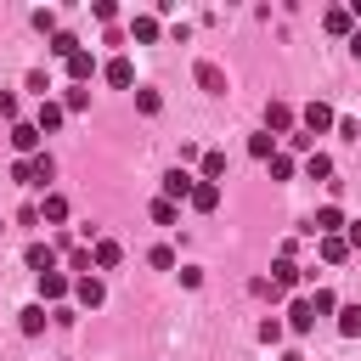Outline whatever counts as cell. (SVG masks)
<instances>
[{
	"label": "cell",
	"mask_w": 361,
	"mask_h": 361,
	"mask_svg": "<svg viewBox=\"0 0 361 361\" xmlns=\"http://www.w3.org/2000/svg\"><path fill=\"white\" fill-rule=\"evenodd\" d=\"M192 186H197V175H192V169H180V164L164 175V197H169V203H186V197H192Z\"/></svg>",
	"instance_id": "obj_1"
},
{
	"label": "cell",
	"mask_w": 361,
	"mask_h": 361,
	"mask_svg": "<svg viewBox=\"0 0 361 361\" xmlns=\"http://www.w3.org/2000/svg\"><path fill=\"white\" fill-rule=\"evenodd\" d=\"M265 130L271 135H293V107L288 102H265Z\"/></svg>",
	"instance_id": "obj_2"
},
{
	"label": "cell",
	"mask_w": 361,
	"mask_h": 361,
	"mask_svg": "<svg viewBox=\"0 0 361 361\" xmlns=\"http://www.w3.org/2000/svg\"><path fill=\"white\" fill-rule=\"evenodd\" d=\"M299 118H305V130H310V135H322V130H333V124H338V113H333L327 102H310Z\"/></svg>",
	"instance_id": "obj_3"
},
{
	"label": "cell",
	"mask_w": 361,
	"mask_h": 361,
	"mask_svg": "<svg viewBox=\"0 0 361 361\" xmlns=\"http://www.w3.org/2000/svg\"><path fill=\"white\" fill-rule=\"evenodd\" d=\"M73 293V282H68V271H45L39 276V299H51V305H62Z\"/></svg>",
	"instance_id": "obj_4"
},
{
	"label": "cell",
	"mask_w": 361,
	"mask_h": 361,
	"mask_svg": "<svg viewBox=\"0 0 361 361\" xmlns=\"http://www.w3.org/2000/svg\"><path fill=\"white\" fill-rule=\"evenodd\" d=\"M73 299H79L85 310H96V305L107 299V288H102V276H73Z\"/></svg>",
	"instance_id": "obj_5"
},
{
	"label": "cell",
	"mask_w": 361,
	"mask_h": 361,
	"mask_svg": "<svg viewBox=\"0 0 361 361\" xmlns=\"http://www.w3.org/2000/svg\"><path fill=\"white\" fill-rule=\"evenodd\" d=\"M39 141H45V135H39V130H34V124H11V147H17V152H23V158H34V152H45V147H39Z\"/></svg>",
	"instance_id": "obj_6"
},
{
	"label": "cell",
	"mask_w": 361,
	"mask_h": 361,
	"mask_svg": "<svg viewBox=\"0 0 361 361\" xmlns=\"http://www.w3.org/2000/svg\"><path fill=\"white\" fill-rule=\"evenodd\" d=\"M186 203H192V209H197V214H214V209H220V186H214V180H197V186H192V197H186Z\"/></svg>",
	"instance_id": "obj_7"
},
{
	"label": "cell",
	"mask_w": 361,
	"mask_h": 361,
	"mask_svg": "<svg viewBox=\"0 0 361 361\" xmlns=\"http://www.w3.org/2000/svg\"><path fill=\"white\" fill-rule=\"evenodd\" d=\"M192 79H197L209 96H226V73H220L214 62H197V68H192Z\"/></svg>",
	"instance_id": "obj_8"
},
{
	"label": "cell",
	"mask_w": 361,
	"mask_h": 361,
	"mask_svg": "<svg viewBox=\"0 0 361 361\" xmlns=\"http://www.w3.org/2000/svg\"><path fill=\"white\" fill-rule=\"evenodd\" d=\"M28 265H34V276H45V271H56V248L51 243H28V254H23Z\"/></svg>",
	"instance_id": "obj_9"
},
{
	"label": "cell",
	"mask_w": 361,
	"mask_h": 361,
	"mask_svg": "<svg viewBox=\"0 0 361 361\" xmlns=\"http://www.w3.org/2000/svg\"><path fill=\"white\" fill-rule=\"evenodd\" d=\"M90 73H96V56H90V51H85V45H79V51H73V56H68V79H73V85H85V79H90Z\"/></svg>",
	"instance_id": "obj_10"
},
{
	"label": "cell",
	"mask_w": 361,
	"mask_h": 361,
	"mask_svg": "<svg viewBox=\"0 0 361 361\" xmlns=\"http://www.w3.org/2000/svg\"><path fill=\"white\" fill-rule=\"evenodd\" d=\"M102 79H107V85H118V90H130V85H135V68H130L124 56H113V62L102 68Z\"/></svg>",
	"instance_id": "obj_11"
},
{
	"label": "cell",
	"mask_w": 361,
	"mask_h": 361,
	"mask_svg": "<svg viewBox=\"0 0 361 361\" xmlns=\"http://www.w3.org/2000/svg\"><path fill=\"white\" fill-rule=\"evenodd\" d=\"M316 248H322V259H327V265H344V259H350V243H344V231H333V237H322Z\"/></svg>",
	"instance_id": "obj_12"
},
{
	"label": "cell",
	"mask_w": 361,
	"mask_h": 361,
	"mask_svg": "<svg viewBox=\"0 0 361 361\" xmlns=\"http://www.w3.org/2000/svg\"><path fill=\"white\" fill-rule=\"evenodd\" d=\"M118 259H124V248H118L113 237H102V243H96V254H90V265H96V271H113Z\"/></svg>",
	"instance_id": "obj_13"
},
{
	"label": "cell",
	"mask_w": 361,
	"mask_h": 361,
	"mask_svg": "<svg viewBox=\"0 0 361 361\" xmlns=\"http://www.w3.org/2000/svg\"><path fill=\"white\" fill-rule=\"evenodd\" d=\"M288 327H293V333H310V327H316V310H310V299H293V305H288Z\"/></svg>",
	"instance_id": "obj_14"
},
{
	"label": "cell",
	"mask_w": 361,
	"mask_h": 361,
	"mask_svg": "<svg viewBox=\"0 0 361 361\" xmlns=\"http://www.w3.org/2000/svg\"><path fill=\"white\" fill-rule=\"evenodd\" d=\"M17 327H23V338H39V333H45V305H28V310H17Z\"/></svg>",
	"instance_id": "obj_15"
},
{
	"label": "cell",
	"mask_w": 361,
	"mask_h": 361,
	"mask_svg": "<svg viewBox=\"0 0 361 361\" xmlns=\"http://www.w3.org/2000/svg\"><path fill=\"white\" fill-rule=\"evenodd\" d=\"M62 118H68V113H62V102H39V118H34V130H39V135H45V130H62Z\"/></svg>",
	"instance_id": "obj_16"
},
{
	"label": "cell",
	"mask_w": 361,
	"mask_h": 361,
	"mask_svg": "<svg viewBox=\"0 0 361 361\" xmlns=\"http://www.w3.org/2000/svg\"><path fill=\"white\" fill-rule=\"evenodd\" d=\"M350 23H355V17H350V11H344V6H333V11H327V17H322V28H327V34H344V39H350V34H355V28H350Z\"/></svg>",
	"instance_id": "obj_17"
},
{
	"label": "cell",
	"mask_w": 361,
	"mask_h": 361,
	"mask_svg": "<svg viewBox=\"0 0 361 361\" xmlns=\"http://www.w3.org/2000/svg\"><path fill=\"white\" fill-rule=\"evenodd\" d=\"M197 164H203V175H197V180H214V186H220V175H226V152H203Z\"/></svg>",
	"instance_id": "obj_18"
},
{
	"label": "cell",
	"mask_w": 361,
	"mask_h": 361,
	"mask_svg": "<svg viewBox=\"0 0 361 361\" xmlns=\"http://www.w3.org/2000/svg\"><path fill=\"white\" fill-rule=\"evenodd\" d=\"M39 220H51V226H62V220H68V197H56V192H51V197L39 203Z\"/></svg>",
	"instance_id": "obj_19"
},
{
	"label": "cell",
	"mask_w": 361,
	"mask_h": 361,
	"mask_svg": "<svg viewBox=\"0 0 361 361\" xmlns=\"http://www.w3.org/2000/svg\"><path fill=\"white\" fill-rule=\"evenodd\" d=\"M299 276H305V271H299L293 259H276V265H271V282H276V288H293Z\"/></svg>",
	"instance_id": "obj_20"
},
{
	"label": "cell",
	"mask_w": 361,
	"mask_h": 361,
	"mask_svg": "<svg viewBox=\"0 0 361 361\" xmlns=\"http://www.w3.org/2000/svg\"><path fill=\"white\" fill-rule=\"evenodd\" d=\"M338 333L344 338H361V305H344L338 310Z\"/></svg>",
	"instance_id": "obj_21"
},
{
	"label": "cell",
	"mask_w": 361,
	"mask_h": 361,
	"mask_svg": "<svg viewBox=\"0 0 361 361\" xmlns=\"http://www.w3.org/2000/svg\"><path fill=\"white\" fill-rule=\"evenodd\" d=\"M73 51H79V39H73L68 28H56V34H51V56H62V62H68Z\"/></svg>",
	"instance_id": "obj_22"
},
{
	"label": "cell",
	"mask_w": 361,
	"mask_h": 361,
	"mask_svg": "<svg viewBox=\"0 0 361 361\" xmlns=\"http://www.w3.org/2000/svg\"><path fill=\"white\" fill-rule=\"evenodd\" d=\"M305 175H310V180H327V175H333V158H327V152H310V158H305Z\"/></svg>",
	"instance_id": "obj_23"
},
{
	"label": "cell",
	"mask_w": 361,
	"mask_h": 361,
	"mask_svg": "<svg viewBox=\"0 0 361 361\" xmlns=\"http://www.w3.org/2000/svg\"><path fill=\"white\" fill-rule=\"evenodd\" d=\"M305 299H310V310H316V316H333V310H338V299H333L327 288H310Z\"/></svg>",
	"instance_id": "obj_24"
},
{
	"label": "cell",
	"mask_w": 361,
	"mask_h": 361,
	"mask_svg": "<svg viewBox=\"0 0 361 361\" xmlns=\"http://www.w3.org/2000/svg\"><path fill=\"white\" fill-rule=\"evenodd\" d=\"M130 34H135L141 45H152V39H158V17H135V23H130Z\"/></svg>",
	"instance_id": "obj_25"
},
{
	"label": "cell",
	"mask_w": 361,
	"mask_h": 361,
	"mask_svg": "<svg viewBox=\"0 0 361 361\" xmlns=\"http://www.w3.org/2000/svg\"><path fill=\"white\" fill-rule=\"evenodd\" d=\"M248 152H254V158H271V152H276V135H271V130L248 135Z\"/></svg>",
	"instance_id": "obj_26"
},
{
	"label": "cell",
	"mask_w": 361,
	"mask_h": 361,
	"mask_svg": "<svg viewBox=\"0 0 361 361\" xmlns=\"http://www.w3.org/2000/svg\"><path fill=\"white\" fill-rule=\"evenodd\" d=\"M152 220H158V226H175V220H180V209H175L169 197H152Z\"/></svg>",
	"instance_id": "obj_27"
},
{
	"label": "cell",
	"mask_w": 361,
	"mask_h": 361,
	"mask_svg": "<svg viewBox=\"0 0 361 361\" xmlns=\"http://www.w3.org/2000/svg\"><path fill=\"white\" fill-rule=\"evenodd\" d=\"M265 164H271V180H288V175H293V158H288V152H271Z\"/></svg>",
	"instance_id": "obj_28"
},
{
	"label": "cell",
	"mask_w": 361,
	"mask_h": 361,
	"mask_svg": "<svg viewBox=\"0 0 361 361\" xmlns=\"http://www.w3.org/2000/svg\"><path fill=\"white\" fill-rule=\"evenodd\" d=\"M147 265H152V271H175V248H164V243H158V248L147 254Z\"/></svg>",
	"instance_id": "obj_29"
},
{
	"label": "cell",
	"mask_w": 361,
	"mask_h": 361,
	"mask_svg": "<svg viewBox=\"0 0 361 361\" xmlns=\"http://www.w3.org/2000/svg\"><path fill=\"white\" fill-rule=\"evenodd\" d=\"M85 107H90V90H68L62 96V113H85Z\"/></svg>",
	"instance_id": "obj_30"
},
{
	"label": "cell",
	"mask_w": 361,
	"mask_h": 361,
	"mask_svg": "<svg viewBox=\"0 0 361 361\" xmlns=\"http://www.w3.org/2000/svg\"><path fill=\"white\" fill-rule=\"evenodd\" d=\"M259 344H282V322H276V316L259 322Z\"/></svg>",
	"instance_id": "obj_31"
},
{
	"label": "cell",
	"mask_w": 361,
	"mask_h": 361,
	"mask_svg": "<svg viewBox=\"0 0 361 361\" xmlns=\"http://www.w3.org/2000/svg\"><path fill=\"white\" fill-rule=\"evenodd\" d=\"M90 17H96V23H107V28H113V17H118V6H113V0H96V6H90Z\"/></svg>",
	"instance_id": "obj_32"
},
{
	"label": "cell",
	"mask_w": 361,
	"mask_h": 361,
	"mask_svg": "<svg viewBox=\"0 0 361 361\" xmlns=\"http://www.w3.org/2000/svg\"><path fill=\"white\" fill-rule=\"evenodd\" d=\"M135 107H141V113H158L164 96H158V90H135Z\"/></svg>",
	"instance_id": "obj_33"
},
{
	"label": "cell",
	"mask_w": 361,
	"mask_h": 361,
	"mask_svg": "<svg viewBox=\"0 0 361 361\" xmlns=\"http://www.w3.org/2000/svg\"><path fill=\"white\" fill-rule=\"evenodd\" d=\"M68 265H73L79 276H90V248H68Z\"/></svg>",
	"instance_id": "obj_34"
},
{
	"label": "cell",
	"mask_w": 361,
	"mask_h": 361,
	"mask_svg": "<svg viewBox=\"0 0 361 361\" xmlns=\"http://www.w3.org/2000/svg\"><path fill=\"white\" fill-rule=\"evenodd\" d=\"M333 130H338V135H344V141H361V124H355V118H338V124H333Z\"/></svg>",
	"instance_id": "obj_35"
},
{
	"label": "cell",
	"mask_w": 361,
	"mask_h": 361,
	"mask_svg": "<svg viewBox=\"0 0 361 361\" xmlns=\"http://www.w3.org/2000/svg\"><path fill=\"white\" fill-rule=\"evenodd\" d=\"M344 243H350V254H361V220H350V231H344Z\"/></svg>",
	"instance_id": "obj_36"
},
{
	"label": "cell",
	"mask_w": 361,
	"mask_h": 361,
	"mask_svg": "<svg viewBox=\"0 0 361 361\" xmlns=\"http://www.w3.org/2000/svg\"><path fill=\"white\" fill-rule=\"evenodd\" d=\"M350 56H361V28H355V34H350Z\"/></svg>",
	"instance_id": "obj_37"
},
{
	"label": "cell",
	"mask_w": 361,
	"mask_h": 361,
	"mask_svg": "<svg viewBox=\"0 0 361 361\" xmlns=\"http://www.w3.org/2000/svg\"><path fill=\"white\" fill-rule=\"evenodd\" d=\"M344 11H350V17H361V0H350V6H344Z\"/></svg>",
	"instance_id": "obj_38"
}]
</instances>
